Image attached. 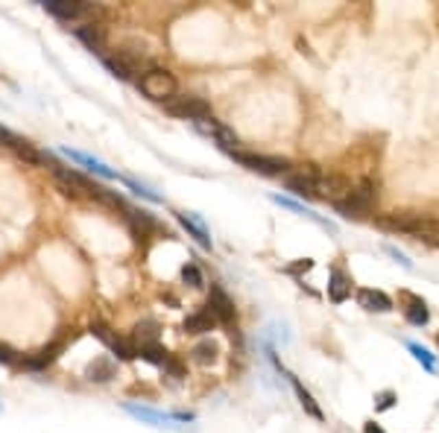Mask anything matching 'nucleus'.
Returning <instances> with one entry per match:
<instances>
[{
    "label": "nucleus",
    "instance_id": "1",
    "mask_svg": "<svg viewBox=\"0 0 439 433\" xmlns=\"http://www.w3.org/2000/svg\"><path fill=\"white\" fill-rule=\"evenodd\" d=\"M387 225H390V229H395V232H404L407 237H416V240H425V243L439 246V220H434V216L401 214V216H392V220H387Z\"/></svg>",
    "mask_w": 439,
    "mask_h": 433
},
{
    "label": "nucleus",
    "instance_id": "2",
    "mask_svg": "<svg viewBox=\"0 0 439 433\" xmlns=\"http://www.w3.org/2000/svg\"><path fill=\"white\" fill-rule=\"evenodd\" d=\"M138 88L144 97H150V100L167 103L176 97V77L167 68H150V71H144V77L138 79Z\"/></svg>",
    "mask_w": 439,
    "mask_h": 433
},
{
    "label": "nucleus",
    "instance_id": "3",
    "mask_svg": "<svg viewBox=\"0 0 439 433\" xmlns=\"http://www.w3.org/2000/svg\"><path fill=\"white\" fill-rule=\"evenodd\" d=\"M372 205H375V188H372V182H360L357 188H351L348 197L334 205L340 216H346V220H360V216H366L372 211Z\"/></svg>",
    "mask_w": 439,
    "mask_h": 433
},
{
    "label": "nucleus",
    "instance_id": "4",
    "mask_svg": "<svg viewBox=\"0 0 439 433\" xmlns=\"http://www.w3.org/2000/svg\"><path fill=\"white\" fill-rule=\"evenodd\" d=\"M164 108L173 114V117H179V121H193V123H200V121H208V117H214L211 114V106H208L202 97H173V100L164 103Z\"/></svg>",
    "mask_w": 439,
    "mask_h": 433
},
{
    "label": "nucleus",
    "instance_id": "5",
    "mask_svg": "<svg viewBox=\"0 0 439 433\" xmlns=\"http://www.w3.org/2000/svg\"><path fill=\"white\" fill-rule=\"evenodd\" d=\"M232 158L237 161V164H244L246 170L252 173H261V176H287V161L284 158H272V156H258V153H240V149H235Z\"/></svg>",
    "mask_w": 439,
    "mask_h": 433
},
{
    "label": "nucleus",
    "instance_id": "6",
    "mask_svg": "<svg viewBox=\"0 0 439 433\" xmlns=\"http://www.w3.org/2000/svg\"><path fill=\"white\" fill-rule=\"evenodd\" d=\"M351 182L346 176H340V173H328V176H322L320 173V179H316V199H325V202H331V205H340L348 193H351Z\"/></svg>",
    "mask_w": 439,
    "mask_h": 433
},
{
    "label": "nucleus",
    "instance_id": "7",
    "mask_svg": "<svg viewBox=\"0 0 439 433\" xmlns=\"http://www.w3.org/2000/svg\"><path fill=\"white\" fill-rule=\"evenodd\" d=\"M126 413L135 416L147 425H156V428H182V421H191L193 416L191 413H158V410H150V407H138V404H126Z\"/></svg>",
    "mask_w": 439,
    "mask_h": 433
},
{
    "label": "nucleus",
    "instance_id": "8",
    "mask_svg": "<svg viewBox=\"0 0 439 433\" xmlns=\"http://www.w3.org/2000/svg\"><path fill=\"white\" fill-rule=\"evenodd\" d=\"M44 9L50 15H56L59 21H68V24H80V21H88L94 15V6L80 3V0H47Z\"/></svg>",
    "mask_w": 439,
    "mask_h": 433
},
{
    "label": "nucleus",
    "instance_id": "9",
    "mask_svg": "<svg viewBox=\"0 0 439 433\" xmlns=\"http://www.w3.org/2000/svg\"><path fill=\"white\" fill-rule=\"evenodd\" d=\"M91 334H94L97 340H103V343L108 345V349H112V354L117 357V360H135V357H138L135 345H132V343H126V340H120L117 334H115L112 328H108V325H103V322H94V325H91Z\"/></svg>",
    "mask_w": 439,
    "mask_h": 433
},
{
    "label": "nucleus",
    "instance_id": "10",
    "mask_svg": "<svg viewBox=\"0 0 439 433\" xmlns=\"http://www.w3.org/2000/svg\"><path fill=\"white\" fill-rule=\"evenodd\" d=\"M316 179H320V170L313 167H305L299 173H287L284 176V185H287V190H293L296 197H305V199H313L316 197Z\"/></svg>",
    "mask_w": 439,
    "mask_h": 433
},
{
    "label": "nucleus",
    "instance_id": "11",
    "mask_svg": "<svg viewBox=\"0 0 439 433\" xmlns=\"http://www.w3.org/2000/svg\"><path fill=\"white\" fill-rule=\"evenodd\" d=\"M196 129H200L202 135L214 138L220 147L228 149V153H235V149H237V135H235L228 126H223L220 121H214V117H208V121H200V123H196Z\"/></svg>",
    "mask_w": 439,
    "mask_h": 433
},
{
    "label": "nucleus",
    "instance_id": "12",
    "mask_svg": "<svg viewBox=\"0 0 439 433\" xmlns=\"http://www.w3.org/2000/svg\"><path fill=\"white\" fill-rule=\"evenodd\" d=\"M401 313H404V319H407L410 325H416V328H422V325L431 322V310H427L425 305V299L419 296H413V293H401Z\"/></svg>",
    "mask_w": 439,
    "mask_h": 433
},
{
    "label": "nucleus",
    "instance_id": "13",
    "mask_svg": "<svg viewBox=\"0 0 439 433\" xmlns=\"http://www.w3.org/2000/svg\"><path fill=\"white\" fill-rule=\"evenodd\" d=\"M208 310L214 313V319L217 322H232L237 317V310H235V301L226 296V290H220V287H211V296H208Z\"/></svg>",
    "mask_w": 439,
    "mask_h": 433
},
{
    "label": "nucleus",
    "instance_id": "14",
    "mask_svg": "<svg viewBox=\"0 0 439 433\" xmlns=\"http://www.w3.org/2000/svg\"><path fill=\"white\" fill-rule=\"evenodd\" d=\"M357 305L369 310V313H390L392 310V299L383 293V290H369V287H360L357 290Z\"/></svg>",
    "mask_w": 439,
    "mask_h": 433
},
{
    "label": "nucleus",
    "instance_id": "15",
    "mask_svg": "<svg viewBox=\"0 0 439 433\" xmlns=\"http://www.w3.org/2000/svg\"><path fill=\"white\" fill-rule=\"evenodd\" d=\"M161 337V328L156 319H141L135 328H132V345H135V351L147 349V345H156Z\"/></svg>",
    "mask_w": 439,
    "mask_h": 433
},
{
    "label": "nucleus",
    "instance_id": "16",
    "mask_svg": "<svg viewBox=\"0 0 439 433\" xmlns=\"http://www.w3.org/2000/svg\"><path fill=\"white\" fill-rule=\"evenodd\" d=\"M176 220H179L182 229L188 232L202 249H211V237H208V229H205V223L200 220V216H196V214H188V211H179V214H176Z\"/></svg>",
    "mask_w": 439,
    "mask_h": 433
},
{
    "label": "nucleus",
    "instance_id": "17",
    "mask_svg": "<svg viewBox=\"0 0 439 433\" xmlns=\"http://www.w3.org/2000/svg\"><path fill=\"white\" fill-rule=\"evenodd\" d=\"M214 325H217L214 313L205 308V310H196V313H191V317L185 319L182 331H185V334H193V337H202V334H211V331H214Z\"/></svg>",
    "mask_w": 439,
    "mask_h": 433
},
{
    "label": "nucleus",
    "instance_id": "18",
    "mask_svg": "<svg viewBox=\"0 0 439 433\" xmlns=\"http://www.w3.org/2000/svg\"><path fill=\"white\" fill-rule=\"evenodd\" d=\"M62 156H68L71 161H76V164H82L85 170H91V173H97V176H103V179H117V173H115L112 167H106L103 161H97V158H91V156L80 153V149H68V147H64Z\"/></svg>",
    "mask_w": 439,
    "mask_h": 433
},
{
    "label": "nucleus",
    "instance_id": "19",
    "mask_svg": "<svg viewBox=\"0 0 439 433\" xmlns=\"http://www.w3.org/2000/svg\"><path fill=\"white\" fill-rule=\"evenodd\" d=\"M348 296H351V278L343 269H331V278H328V299H331L334 305H343Z\"/></svg>",
    "mask_w": 439,
    "mask_h": 433
},
{
    "label": "nucleus",
    "instance_id": "20",
    "mask_svg": "<svg viewBox=\"0 0 439 433\" xmlns=\"http://www.w3.org/2000/svg\"><path fill=\"white\" fill-rule=\"evenodd\" d=\"M290 384H293V393H296V398H299V404L305 407V413H307V416H313L316 421H322V410H320V404H316V401H313V395L302 386L299 378H293V375H290Z\"/></svg>",
    "mask_w": 439,
    "mask_h": 433
},
{
    "label": "nucleus",
    "instance_id": "21",
    "mask_svg": "<svg viewBox=\"0 0 439 433\" xmlns=\"http://www.w3.org/2000/svg\"><path fill=\"white\" fill-rule=\"evenodd\" d=\"M85 375H88V381H97V384L112 381V378H115V360H108V357H100V360L88 363Z\"/></svg>",
    "mask_w": 439,
    "mask_h": 433
},
{
    "label": "nucleus",
    "instance_id": "22",
    "mask_svg": "<svg viewBox=\"0 0 439 433\" xmlns=\"http://www.w3.org/2000/svg\"><path fill=\"white\" fill-rule=\"evenodd\" d=\"M272 202H278L281 208H290V211H296V214H302V216H307V220L320 223L322 229H328V232H334V225H331V223H328V220H322L320 214H313L311 208H305V205H299V202H293V199H287V197H278V193H276V197H272Z\"/></svg>",
    "mask_w": 439,
    "mask_h": 433
},
{
    "label": "nucleus",
    "instance_id": "23",
    "mask_svg": "<svg viewBox=\"0 0 439 433\" xmlns=\"http://www.w3.org/2000/svg\"><path fill=\"white\" fill-rule=\"evenodd\" d=\"M217 354H220V349H217V343H211V340H202V343H196L191 349L193 363H200V366H214Z\"/></svg>",
    "mask_w": 439,
    "mask_h": 433
},
{
    "label": "nucleus",
    "instance_id": "24",
    "mask_svg": "<svg viewBox=\"0 0 439 433\" xmlns=\"http://www.w3.org/2000/svg\"><path fill=\"white\" fill-rule=\"evenodd\" d=\"M59 351H62V343L44 345V349H41L36 357H29V360H24V366H27V369H44V366H50L53 360H56Z\"/></svg>",
    "mask_w": 439,
    "mask_h": 433
},
{
    "label": "nucleus",
    "instance_id": "25",
    "mask_svg": "<svg viewBox=\"0 0 439 433\" xmlns=\"http://www.w3.org/2000/svg\"><path fill=\"white\" fill-rule=\"evenodd\" d=\"M138 357H141V360H147V363H152V366H161V369H167V363L173 360L170 351L164 349L161 343L147 345V349H141V351H138Z\"/></svg>",
    "mask_w": 439,
    "mask_h": 433
},
{
    "label": "nucleus",
    "instance_id": "26",
    "mask_svg": "<svg viewBox=\"0 0 439 433\" xmlns=\"http://www.w3.org/2000/svg\"><path fill=\"white\" fill-rule=\"evenodd\" d=\"M407 351L416 357V360L422 363V369L425 372H431V375H436L439 372V363H436V357L425 349V345H419V343H407Z\"/></svg>",
    "mask_w": 439,
    "mask_h": 433
},
{
    "label": "nucleus",
    "instance_id": "27",
    "mask_svg": "<svg viewBox=\"0 0 439 433\" xmlns=\"http://www.w3.org/2000/svg\"><path fill=\"white\" fill-rule=\"evenodd\" d=\"M182 281L188 287H193V290L205 287V278H202V273H200V267H196V264H185L182 267Z\"/></svg>",
    "mask_w": 439,
    "mask_h": 433
},
{
    "label": "nucleus",
    "instance_id": "28",
    "mask_svg": "<svg viewBox=\"0 0 439 433\" xmlns=\"http://www.w3.org/2000/svg\"><path fill=\"white\" fill-rule=\"evenodd\" d=\"M76 36H80L85 45L94 50V47H100V41H103V29L91 24V27H85V29H76Z\"/></svg>",
    "mask_w": 439,
    "mask_h": 433
},
{
    "label": "nucleus",
    "instance_id": "29",
    "mask_svg": "<svg viewBox=\"0 0 439 433\" xmlns=\"http://www.w3.org/2000/svg\"><path fill=\"white\" fill-rule=\"evenodd\" d=\"M123 182H126V185H129L132 190L138 193V197H144V199H150V202H158V197H156V193H152V190H147L144 185H138V182H132V179H123Z\"/></svg>",
    "mask_w": 439,
    "mask_h": 433
},
{
    "label": "nucleus",
    "instance_id": "30",
    "mask_svg": "<svg viewBox=\"0 0 439 433\" xmlns=\"http://www.w3.org/2000/svg\"><path fill=\"white\" fill-rule=\"evenodd\" d=\"M383 252H387L390 258H395V261H399L404 269H413V264L407 261V255H404V252H399V249H395V246H383Z\"/></svg>",
    "mask_w": 439,
    "mask_h": 433
},
{
    "label": "nucleus",
    "instance_id": "31",
    "mask_svg": "<svg viewBox=\"0 0 439 433\" xmlns=\"http://www.w3.org/2000/svg\"><path fill=\"white\" fill-rule=\"evenodd\" d=\"M375 401H378V410H390L395 404V393H390V389H387V393H381Z\"/></svg>",
    "mask_w": 439,
    "mask_h": 433
},
{
    "label": "nucleus",
    "instance_id": "32",
    "mask_svg": "<svg viewBox=\"0 0 439 433\" xmlns=\"http://www.w3.org/2000/svg\"><path fill=\"white\" fill-rule=\"evenodd\" d=\"M307 269H313V261H311V258H305V261L287 267V273H290V275H299V273H307Z\"/></svg>",
    "mask_w": 439,
    "mask_h": 433
},
{
    "label": "nucleus",
    "instance_id": "33",
    "mask_svg": "<svg viewBox=\"0 0 439 433\" xmlns=\"http://www.w3.org/2000/svg\"><path fill=\"white\" fill-rule=\"evenodd\" d=\"M0 363H6V366H12V363H15V354H12V349H6V345H0Z\"/></svg>",
    "mask_w": 439,
    "mask_h": 433
},
{
    "label": "nucleus",
    "instance_id": "34",
    "mask_svg": "<svg viewBox=\"0 0 439 433\" xmlns=\"http://www.w3.org/2000/svg\"><path fill=\"white\" fill-rule=\"evenodd\" d=\"M364 433H383V430L375 425V421H366V425H364Z\"/></svg>",
    "mask_w": 439,
    "mask_h": 433
},
{
    "label": "nucleus",
    "instance_id": "35",
    "mask_svg": "<svg viewBox=\"0 0 439 433\" xmlns=\"http://www.w3.org/2000/svg\"><path fill=\"white\" fill-rule=\"evenodd\" d=\"M436 345H439V334H436Z\"/></svg>",
    "mask_w": 439,
    "mask_h": 433
}]
</instances>
